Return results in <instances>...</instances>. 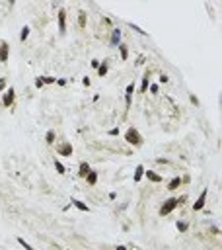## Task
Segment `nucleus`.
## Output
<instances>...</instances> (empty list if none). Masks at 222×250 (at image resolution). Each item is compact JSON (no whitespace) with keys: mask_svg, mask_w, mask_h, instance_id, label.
<instances>
[{"mask_svg":"<svg viewBox=\"0 0 222 250\" xmlns=\"http://www.w3.org/2000/svg\"><path fill=\"white\" fill-rule=\"evenodd\" d=\"M27 33H29V25H24V28H21V41L27 39Z\"/></svg>","mask_w":222,"mask_h":250,"instance_id":"obj_17","label":"nucleus"},{"mask_svg":"<svg viewBox=\"0 0 222 250\" xmlns=\"http://www.w3.org/2000/svg\"><path fill=\"white\" fill-rule=\"evenodd\" d=\"M115 250H127V248H125V246H117Z\"/></svg>","mask_w":222,"mask_h":250,"instance_id":"obj_29","label":"nucleus"},{"mask_svg":"<svg viewBox=\"0 0 222 250\" xmlns=\"http://www.w3.org/2000/svg\"><path fill=\"white\" fill-rule=\"evenodd\" d=\"M58 152H61L62 156H70L72 154V145H68V143L61 145V147H58Z\"/></svg>","mask_w":222,"mask_h":250,"instance_id":"obj_6","label":"nucleus"},{"mask_svg":"<svg viewBox=\"0 0 222 250\" xmlns=\"http://www.w3.org/2000/svg\"><path fill=\"white\" fill-rule=\"evenodd\" d=\"M55 141V131H49L47 133V143H53Z\"/></svg>","mask_w":222,"mask_h":250,"instance_id":"obj_23","label":"nucleus"},{"mask_svg":"<svg viewBox=\"0 0 222 250\" xmlns=\"http://www.w3.org/2000/svg\"><path fill=\"white\" fill-rule=\"evenodd\" d=\"M92 66H94V69H98V66H99V61H95V59H94V61H92Z\"/></svg>","mask_w":222,"mask_h":250,"instance_id":"obj_28","label":"nucleus"},{"mask_svg":"<svg viewBox=\"0 0 222 250\" xmlns=\"http://www.w3.org/2000/svg\"><path fill=\"white\" fill-rule=\"evenodd\" d=\"M177 231H179V233H185V231H187V223L179 221V223H177Z\"/></svg>","mask_w":222,"mask_h":250,"instance_id":"obj_18","label":"nucleus"},{"mask_svg":"<svg viewBox=\"0 0 222 250\" xmlns=\"http://www.w3.org/2000/svg\"><path fill=\"white\" fill-rule=\"evenodd\" d=\"M179 184H181V178H173V180L169 182V190H177Z\"/></svg>","mask_w":222,"mask_h":250,"instance_id":"obj_15","label":"nucleus"},{"mask_svg":"<svg viewBox=\"0 0 222 250\" xmlns=\"http://www.w3.org/2000/svg\"><path fill=\"white\" fill-rule=\"evenodd\" d=\"M90 172H92V170H90V164H88V162H82V164H80V172H78L80 176H84V178H86Z\"/></svg>","mask_w":222,"mask_h":250,"instance_id":"obj_9","label":"nucleus"},{"mask_svg":"<svg viewBox=\"0 0 222 250\" xmlns=\"http://www.w3.org/2000/svg\"><path fill=\"white\" fill-rule=\"evenodd\" d=\"M72 203L76 205V207H78L80 211H90V207H88L86 203H84V201H78V199H72Z\"/></svg>","mask_w":222,"mask_h":250,"instance_id":"obj_11","label":"nucleus"},{"mask_svg":"<svg viewBox=\"0 0 222 250\" xmlns=\"http://www.w3.org/2000/svg\"><path fill=\"white\" fill-rule=\"evenodd\" d=\"M144 172H146V170H144ZM146 176H148V180H152V182H160L162 180L160 174H154V172H146Z\"/></svg>","mask_w":222,"mask_h":250,"instance_id":"obj_14","label":"nucleus"},{"mask_svg":"<svg viewBox=\"0 0 222 250\" xmlns=\"http://www.w3.org/2000/svg\"><path fill=\"white\" fill-rule=\"evenodd\" d=\"M144 176V168L142 166H138V168L135 170V182H140V178Z\"/></svg>","mask_w":222,"mask_h":250,"instance_id":"obj_13","label":"nucleus"},{"mask_svg":"<svg viewBox=\"0 0 222 250\" xmlns=\"http://www.w3.org/2000/svg\"><path fill=\"white\" fill-rule=\"evenodd\" d=\"M84 25H86V14L80 12V28H84Z\"/></svg>","mask_w":222,"mask_h":250,"instance_id":"obj_21","label":"nucleus"},{"mask_svg":"<svg viewBox=\"0 0 222 250\" xmlns=\"http://www.w3.org/2000/svg\"><path fill=\"white\" fill-rule=\"evenodd\" d=\"M2 104H4L6 107H10L14 104V88H10V90L4 92V98H2Z\"/></svg>","mask_w":222,"mask_h":250,"instance_id":"obj_3","label":"nucleus"},{"mask_svg":"<svg viewBox=\"0 0 222 250\" xmlns=\"http://www.w3.org/2000/svg\"><path fill=\"white\" fill-rule=\"evenodd\" d=\"M150 92H152V94H156V92H158V84H152V86H150Z\"/></svg>","mask_w":222,"mask_h":250,"instance_id":"obj_26","label":"nucleus"},{"mask_svg":"<svg viewBox=\"0 0 222 250\" xmlns=\"http://www.w3.org/2000/svg\"><path fill=\"white\" fill-rule=\"evenodd\" d=\"M175 207H177V199H175V197H169V199L164 201V205L160 207V215H162V217H166V215L172 213Z\"/></svg>","mask_w":222,"mask_h":250,"instance_id":"obj_2","label":"nucleus"},{"mask_svg":"<svg viewBox=\"0 0 222 250\" xmlns=\"http://www.w3.org/2000/svg\"><path fill=\"white\" fill-rule=\"evenodd\" d=\"M119 39H121V29H113V35H111V45H113V47L119 45Z\"/></svg>","mask_w":222,"mask_h":250,"instance_id":"obj_8","label":"nucleus"},{"mask_svg":"<svg viewBox=\"0 0 222 250\" xmlns=\"http://www.w3.org/2000/svg\"><path fill=\"white\" fill-rule=\"evenodd\" d=\"M18 242H20V244H21V246H24V248H25V250H33V248H31V246H29V244H27V242H25V240H24V238H18Z\"/></svg>","mask_w":222,"mask_h":250,"instance_id":"obj_20","label":"nucleus"},{"mask_svg":"<svg viewBox=\"0 0 222 250\" xmlns=\"http://www.w3.org/2000/svg\"><path fill=\"white\" fill-rule=\"evenodd\" d=\"M55 168H57V172H61V174L64 172V166H62V164L58 162V160H57V162H55Z\"/></svg>","mask_w":222,"mask_h":250,"instance_id":"obj_22","label":"nucleus"},{"mask_svg":"<svg viewBox=\"0 0 222 250\" xmlns=\"http://www.w3.org/2000/svg\"><path fill=\"white\" fill-rule=\"evenodd\" d=\"M119 51H121V57H123V59H127V57H129V49H127V45H119Z\"/></svg>","mask_w":222,"mask_h":250,"instance_id":"obj_16","label":"nucleus"},{"mask_svg":"<svg viewBox=\"0 0 222 250\" xmlns=\"http://www.w3.org/2000/svg\"><path fill=\"white\" fill-rule=\"evenodd\" d=\"M86 180H88V184H90V186H94L95 182H98V174H95V172H90V174L86 176Z\"/></svg>","mask_w":222,"mask_h":250,"instance_id":"obj_12","label":"nucleus"},{"mask_svg":"<svg viewBox=\"0 0 222 250\" xmlns=\"http://www.w3.org/2000/svg\"><path fill=\"white\" fill-rule=\"evenodd\" d=\"M41 80L45 82V84H51V82H57V80H55V78H51V76H47V78H41Z\"/></svg>","mask_w":222,"mask_h":250,"instance_id":"obj_25","label":"nucleus"},{"mask_svg":"<svg viewBox=\"0 0 222 250\" xmlns=\"http://www.w3.org/2000/svg\"><path fill=\"white\" fill-rule=\"evenodd\" d=\"M146 88H148V74H146V76H144V80H142V86H140V90H146Z\"/></svg>","mask_w":222,"mask_h":250,"instance_id":"obj_24","label":"nucleus"},{"mask_svg":"<svg viewBox=\"0 0 222 250\" xmlns=\"http://www.w3.org/2000/svg\"><path fill=\"white\" fill-rule=\"evenodd\" d=\"M58 29H61V33L66 31V24H64V10H61L58 12Z\"/></svg>","mask_w":222,"mask_h":250,"instance_id":"obj_7","label":"nucleus"},{"mask_svg":"<svg viewBox=\"0 0 222 250\" xmlns=\"http://www.w3.org/2000/svg\"><path fill=\"white\" fill-rule=\"evenodd\" d=\"M205 199H206V190H205V192L201 193V196H199V199L195 201L193 209H195V211H199V209H201V207H203V205H205Z\"/></svg>","mask_w":222,"mask_h":250,"instance_id":"obj_5","label":"nucleus"},{"mask_svg":"<svg viewBox=\"0 0 222 250\" xmlns=\"http://www.w3.org/2000/svg\"><path fill=\"white\" fill-rule=\"evenodd\" d=\"M107 74V63H103V65H99V76H105Z\"/></svg>","mask_w":222,"mask_h":250,"instance_id":"obj_19","label":"nucleus"},{"mask_svg":"<svg viewBox=\"0 0 222 250\" xmlns=\"http://www.w3.org/2000/svg\"><path fill=\"white\" fill-rule=\"evenodd\" d=\"M125 141H129V143L135 145V147H140V145H142V137H140V133L136 131L135 127H131L127 133H125Z\"/></svg>","mask_w":222,"mask_h":250,"instance_id":"obj_1","label":"nucleus"},{"mask_svg":"<svg viewBox=\"0 0 222 250\" xmlns=\"http://www.w3.org/2000/svg\"><path fill=\"white\" fill-rule=\"evenodd\" d=\"M132 92H135V84H129V86H127V94H125V100H127V106H129V104H131Z\"/></svg>","mask_w":222,"mask_h":250,"instance_id":"obj_10","label":"nucleus"},{"mask_svg":"<svg viewBox=\"0 0 222 250\" xmlns=\"http://www.w3.org/2000/svg\"><path fill=\"white\" fill-rule=\"evenodd\" d=\"M8 61V43L2 41L0 43V63H6Z\"/></svg>","mask_w":222,"mask_h":250,"instance_id":"obj_4","label":"nucleus"},{"mask_svg":"<svg viewBox=\"0 0 222 250\" xmlns=\"http://www.w3.org/2000/svg\"><path fill=\"white\" fill-rule=\"evenodd\" d=\"M35 86H37V88H41V86H43V80H41V78H37V82H35Z\"/></svg>","mask_w":222,"mask_h":250,"instance_id":"obj_27","label":"nucleus"}]
</instances>
